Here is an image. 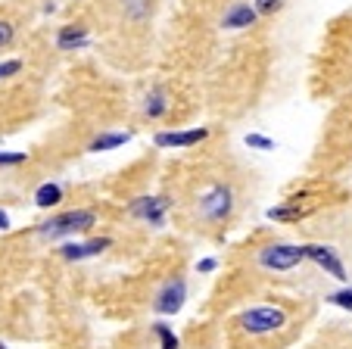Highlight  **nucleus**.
<instances>
[{"label": "nucleus", "instance_id": "f257e3e1", "mask_svg": "<svg viewBox=\"0 0 352 349\" xmlns=\"http://www.w3.org/2000/svg\"><path fill=\"white\" fill-rule=\"evenodd\" d=\"M94 228H97V212L66 209V212H54L47 222H41L38 234L44 240H63V237H75L81 231H94Z\"/></svg>", "mask_w": 352, "mask_h": 349}, {"label": "nucleus", "instance_id": "f03ea898", "mask_svg": "<svg viewBox=\"0 0 352 349\" xmlns=\"http://www.w3.org/2000/svg\"><path fill=\"white\" fill-rule=\"evenodd\" d=\"M234 212V191L228 184H209L197 200V215L209 224L225 222Z\"/></svg>", "mask_w": 352, "mask_h": 349}, {"label": "nucleus", "instance_id": "7ed1b4c3", "mask_svg": "<svg viewBox=\"0 0 352 349\" xmlns=\"http://www.w3.org/2000/svg\"><path fill=\"white\" fill-rule=\"evenodd\" d=\"M287 324V312L280 309V306H253V309L240 312V328L246 330V334L253 337H265V334H274V330H280Z\"/></svg>", "mask_w": 352, "mask_h": 349}, {"label": "nucleus", "instance_id": "20e7f679", "mask_svg": "<svg viewBox=\"0 0 352 349\" xmlns=\"http://www.w3.org/2000/svg\"><path fill=\"white\" fill-rule=\"evenodd\" d=\"M302 262H306L302 244H284V240H278V244H268L256 253V265L265 271H293Z\"/></svg>", "mask_w": 352, "mask_h": 349}, {"label": "nucleus", "instance_id": "39448f33", "mask_svg": "<svg viewBox=\"0 0 352 349\" xmlns=\"http://www.w3.org/2000/svg\"><path fill=\"white\" fill-rule=\"evenodd\" d=\"M168 209H172V200L162 197V193H144V197H134L131 203H128V215L150 224L153 231L166 228Z\"/></svg>", "mask_w": 352, "mask_h": 349}, {"label": "nucleus", "instance_id": "423d86ee", "mask_svg": "<svg viewBox=\"0 0 352 349\" xmlns=\"http://www.w3.org/2000/svg\"><path fill=\"white\" fill-rule=\"evenodd\" d=\"M187 303V281L184 277H168L153 293V312L156 315H178Z\"/></svg>", "mask_w": 352, "mask_h": 349}, {"label": "nucleus", "instance_id": "0eeeda50", "mask_svg": "<svg viewBox=\"0 0 352 349\" xmlns=\"http://www.w3.org/2000/svg\"><path fill=\"white\" fill-rule=\"evenodd\" d=\"M302 256L309 262H315L324 275L337 277V281H346V265H343V256H340L333 246L327 244H302Z\"/></svg>", "mask_w": 352, "mask_h": 349}, {"label": "nucleus", "instance_id": "6e6552de", "mask_svg": "<svg viewBox=\"0 0 352 349\" xmlns=\"http://www.w3.org/2000/svg\"><path fill=\"white\" fill-rule=\"evenodd\" d=\"M113 246V237H87V240H69L60 246V256L66 262H85V259L103 256Z\"/></svg>", "mask_w": 352, "mask_h": 349}, {"label": "nucleus", "instance_id": "1a4fd4ad", "mask_svg": "<svg viewBox=\"0 0 352 349\" xmlns=\"http://www.w3.org/2000/svg\"><path fill=\"white\" fill-rule=\"evenodd\" d=\"M209 138V128H187V131H160L153 138V144L160 150H187V147H197Z\"/></svg>", "mask_w": 352, "mask_h": 349}, {"label": "nucleus", "instance_id": "9d476101", "mask_svg": "<svg viewBox=\"0 0 352 349\" xmlns=\"http://www.w3.org/2000/svg\"><path fill=\"white\" fill-rule=\"evenodd\" d=\"M259 22V13H256L253 3H234L228 7V13L221 16V28L225 32H243V28L256 25Z\"/></svg>", "mask_w": 352, "mask_h": 349}, {"label": "nucleus", "instance_id": "9b49d317", "mask_svg": "<svg viewBox=\"0 0 352 349\" xmlns=\"http://www.w3.org/2000/svg\"><path fill=\"white\" fill-rule=\"evenodd\" d=\"M91 44V34H87L85 25H63L56 32V47L63 53H72V50H81V47Z\"/></svg>", "mask_w": 352, "mask_h": 349}, {"label": "nucleus", "instance_id": "f8f14e48", "mask_svg": "<svg viewBox=\"0 0 352 349\" xmlns=\"http://www.w3.org/2000/svg\"><path fill=\"white\" fill-rule=\"evenodd\" d=\"M134 134L131 131H100L97 138L87 144V153H109V150H119L131 140Z\"/></svg>", "mask_w": 352, "mask_h": 349}, {"label": "nucleus", "instance_id": "ddd939ff", "mask_svg": "<svg viewBox=\"0 0 352 349\" xmlns=\"http://www.w3.org/2000/svg\"><path fill=\"white\" fill-rule=\"evenodd\" d=\"M140 109H144L146 119H162L168 112V91L162 85L150 87V94L144 97V106H140Z\"/></svg>", "mask_w": 352, "mask_h": 349}, {"label": "nucleus", "instance_id": "4468645a", "mask_svg": "<svg viewBox=\"0 0 352 349\" xmlns=\"http://www.w3.org/2000/svg\"><path fill=\"white\" fill-rule=\"evenodd\" d=\"M63 184L60 181H44V184L34 191V206L38 209H54V206H60L63 203Z\"/></svg>", "mask_w": 352, "mask_h": 349}, {"label": "nucleus", "instance_id": "2eb2a0df", "mask_svg": "<svg viewBox=\"0 0 352 349\" xmlns=\"http://www.w3.org/2000/svg\"><path fill=\"white\" fill-rule=\"evenodd\" d=\"M309 212H312L309 206L302 209L299 203H284V206H274V209H268L265 215L272 218V222H299V218L309 215Z\"/></svg>", "mask_w": 352, "mask_h": 349}, {"label": "nucleus", "instance_id": "dca6fc26", "mask_svg": "<svg viewBox=\"0 0 352 349\" xmlns=\"http://www.w3.org/2000/svg\"><path fill=\"white\" fill-rule=\"evenodd\" d=\"M153 10V0H122V16L128 22H144Z\"/></svg>", "mask_w": 352, "mask_h": 349}, {"label": "nucleus", "instance_id": "f3484780", "mask_svg": "<svg viewBox=\"0 0 352 349\" xmlns=\"http://www.w3.org/2000/svg\"><path fill=\"white\" fill-rule=\"evenodd\" d=\"M153 334L160 337V349H181L178 334H175V330L168 328L166 321H156V324H153Z\"/></svg>", "mask_w": 352, "mask_h": 349}, {"label": "nucleus", "instance_id": "a211bd4d", "mask_svg": "<svg viewBox=\"0 0 352 349\" xmlns=\"http://www.w3.org/2000/svg\"><path fill=\"white\" fill-rule=\"evenodd\" d=\"M243 144L250 147V150H259V153H272L274 147H278L272 138H265V134H259V131H250V134L243 138Z\"/></svg>", "mask_w": 352, "mask_h": 349}, {"label": "nucleus", "instance_id": "6ab92c4d", "mask_svg": "<svg viewBox=\"0 0 352 349\" xmlns=\"http://www.w3.org/2000/svg\"><path fill=\"white\" fill-rule=\"evenodd\" d=\"M327 303H331V306H340V309H346V312H352V287L333 290L331 297H327Z\"/></svg>", "mask_w": 352, "mask_h": 349}, {"label": "nucleus", "instance_id": "aec40b11", "mask_svg": "<svg viewBox=\"0 0 352 349\" xmlns=\"http://www.w3.org/2000/svg\"><path fill=\"white\" fill-rule=\"evenodd\" d=\"M28 162V153L13 150V153H3L0 150V169H13V165H25Z\"/></svg>", "mask_w": 352, "mask_h": 349}, {"label": "nucleus", "instance_id": "412c9836", "mask_svg": "<svg viewBox=\"0 0 352 349\" xmlns=\"http://www.w3.org/2000/svg\"><path fill=\"white\" fill-rule=\"evenodd\" d=\"M22 66H25L22 60H0V81H7V78H13V75H19Z\"/></svg>", "mask_w": 352, "mask_h": 349}, {"label": "nucleus", "instance_id": "4be33fe9", "mask_svg": "<svg viewBox=\"0 0 352 349\" xmlns=\"http://www.w3.org/2000/svg\"><path fill=\"white\" fill-rule=\"evenodd\" d=\"M280 3H284V0H253V7H256V13H259V16H272V13H278Z\"/></svg>", "mask_w": 352, "mask_h": 349}, {"label": "nucleus", "instance_id": "5701e85b", "mask_svg": "<svg viewBox=\"0 0 352 349\" xmlns=\"http://www.w3.org/2000/svg\"><path fill=\"white\" fill-rule=\"evenodd\" d=\"M13 38H16V28H13V22L0 19V47H7Z\"/></svg>", "mask_w": 352, "mask_h": 349}, {"label": "nucleus", "instance_id": "b1692460", "mask_svg": "<svg viewBox=\"0 0 352 349\" xmlns=\"http://www.w3.org/2000/svg\"><path fill=\"white\" fill-rule=\"evenodd\" d=\"M215 268H219V259H199V262H197L199 275H212Z\"/></svg>", "mask_w": 352, "mask_h": 349}, {"label": "nucleus", "instance_id": "393cba45", "mask_svg": "<svg viewBox=\"0 0 352 349\" xmlns=\"http://www.w3.org/2000/svg\"><path fill=\"white\" fill-rule=\"evenodd\" d=\"M10 215H7V209H0V231H10Z\"/></svg>", "mask_w": 352, "mask_h": 349}, {"label": "nucleus", "instance_id": "a878e982", "mask_svg": "<svg viewBox=\"0 0 352 349\" xmlns=\"http://www.w3.org/2000/svg\"><path fill=\"white\" fill-rule=\"evenodd\" d=\"M0 349H7V343H0Z\"/></svg>", "mask_w": 352, "mask_h": 349}]
</instances>
